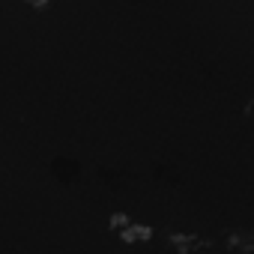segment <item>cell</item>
<instances>
[{
	"label": "cell",
	"mask_w": 254,
	"mask_h": 254,
	"mask_svg": "<svg viewBox=\"0 0 254 254\" xmlns=\"http://www.w3.org/2000/svg\"><path fill=\"white\" fill-rule=\"evenodd\" d=\"M224 245L236 254H254V233L251 230H230L224 236Z\"/></svg>",
	"instance_id": "1"
},
{
	"label": "cell",
	"mask_w": 254,
	"mask_h": 254,
	"mask_svg": "<svg viewBox=\"0 0 254 254\" xmlns=\"http://www.w3.org/2000/svg\"><path fill=\"white\" fill-rule=\"evenodd\" d=\"M168 245H171L174 254H194L200 248V236H194V233H171Z\"/></svg>",
	"instance_id": "2"
},
{
	"label": "cell",
	"mask_w": 254,
	"mask_h": 254,
	"mask_svg": "<svg viewBox=\"0 0 254 254\" xmlns=\"http://www.w3.org/2000/svg\"><path fill=\"white\" fill-rule=\"evenodd\" d=\"M120 239L123 242H147V239H153V227L150 224H138V221H129L123 230H120Z\"/></svg>",
	"instance_id": "3"
},
{
	"label": "cell",
	"mask_w": 254,
	"mask_h": 254,
	"mask_svg": "<svg viewBox=\"0 0 254 254\" xmlns=\"http://www.w3.org/2000/svg\"><path fill=\"white\" fill-rule=\"evenodd\" d=\"M129 221H132V218H129V215H126V212H114L108 224H111V230H117V233H120V230H123L126 224H129Z\"/></svg>",
	"instance_id": "4"
}]
</instances>
